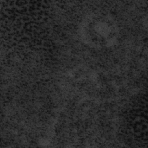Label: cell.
<instances>
[{
    "instance_id": "obj_1",
    "label": "cell",
    "mask_w": 148,
    "mask_h": 148,
    "mask_svg": "<svg viewBox=\"0 0 148 148\" xmlns=\"http://www.w3.org/2000/svg\"><path fill=\"white\" fill-rule=\"evenodd\" d=\"M106 18H99L96 21H92L93 24H90L86 26L88 28L86 32L88 35L90 42L97 45H106L112 42L116 36V28L113 24Z\"/></svg>"
}]
</instances>
